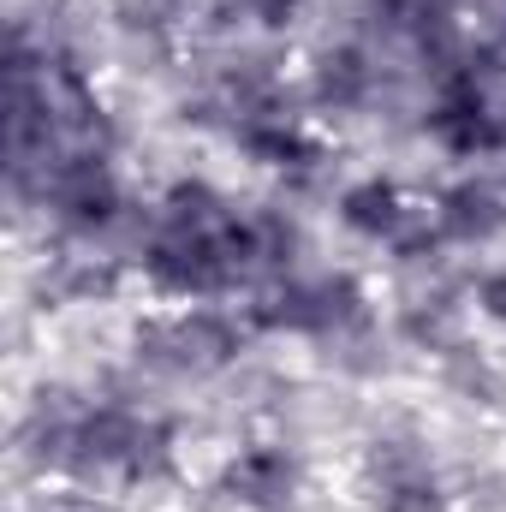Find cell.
<instances>
[{
	"label": "cell",
	"instance_id": "obj_1",
	"mask_svg": "<svg viewBox=\"0 0 506 512\" xmlns=\"http://www.w3.org/2000/svg\"><path fill=\"white\" fill-rule=\"evenodd\" d=\"M370 507L376 512H441L447 507V489H441V471L429 459L423 441L411 435H387L370 447Z\"/></svg>",
	"mask_w": 506,
	"mask_h": 512
},
{
	"label": "cell",
	"instance_id": "obj_2",
	"mask_svg": "<svg viewBox=\"0 0 506 512\" xmlns=\"http://www.w3.org/2000/svg\"><path fill=\"white\" fill-rule=\"evenodd\" d=\"M221 495H233L245 512H292L304 495V465L292 447L262 441V447H239L221 471Z\"/></svg>",
	"mask_w": 506,
	"mask_h": 512
}]
</instances>
